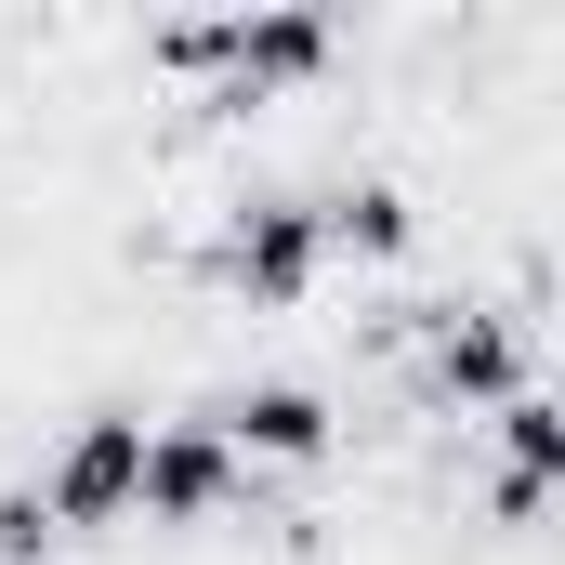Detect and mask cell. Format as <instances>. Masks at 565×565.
Segmentation results:
<instances>
[{
	"label": "cell",
	"mask_w": 565,
	"mask_h": 565,
	"mask_svg": "<svg viewBox=\"0 0 565 565\" xmlns=\"http://www.w3.org/2000/svg\"><path fill=\"white\" fill-rule=\"evenodd\" d=\"M145 53H158L171 79H198L211 119H250V106H277V93H316V79H329L342 13H316V0H224V13H171Z\"/></svg>",
	"instance_id": "6da1fadb"
},
{
	"label": "cell",
	"mask_w": 565,
	"mask_h": 565,
	"mask_svg": "<svg viewBox=\"0 0 565 565\" xmlns=\"http://www.w3.org/2000/svg\"><path fill=\"white\" fill-rule=\"evenodd\" d=\"M316 277H329V250H316V198H302V184H250V198L211 211V289H224V302L302 316Z\"/></svg>",
	"instance_id": "7a4b0ae2"
},
{
	"label": "cell",
	"mask_w": 565,
	"mask_h": 565,
	"mask_svg": "<svg viewBox=\"0 0 565 565\" xmlns=\"http://www.w3.org/2000/svg\"><path fill=\"white\" fill-rule=\"evenodd\" d=\"M395 342L422 355V408H460V422H487V408H513L540 382L526 369V316H487V302H408Z\"/></svg>",
	"instance_id": "3957f363"
},
{
	"label": "cell",
	"mask_w": 565,
	"mask_h": 565,
	"mask_svg": "<svg viewBox=\"0 0 565 565\" xmlns=\"http://www.w3.org/2000/svg\"><path fill=\"white\" fill-rule=\"evenodd\" d=\"M132 473H145V408H79L66 447H53V473H40L53 540L66 526H132Z\"/></svg>",
	"instance_id": "277c9868"
},
{
	"label": "cell",
	"mask_w": 565,
	"mask_h": 565,
	"mask_svg": "<svg viewBox=\"0 0 565 565\" xmlns=\"http://www.w3.org/2000/svg\"><path fill=\"white\" fill-rule=\"evenodd\" d=\"M237 500H250V473H237V447L198 422V408L184 422H145V473H132L145 526H224Z\"/></svg>",
	"instance_id": "5b68a950"
},
{
	"label": "cell",
	"mask_w": 565,
	"mask_h": 565,
	"mask_svg": "<svg viewBox=\"0 0 565 565\" xmlns=\"http://www.w3.org/2000/svg\"><path fill=\"white\" fill-rule=\"evenodd\" d=\"M198 422L237 447V473H302V460L342 447V408H329L316 382H237V395H211Z\"/></svg>",
	"instance_id": "8992f818"
},
{
	"label": "cell",
	"mask_w": 565,
	"mask_h": 565,
	"mask_svg": "<svg viewBox=\"0 0 565 565\" xmlns=\"http://www.w3.org/2000/svg\"><path fill=\"white\" fill-rule=\"evenodd\" d=\"M316 250L329 264H408L422 250V198L395 171H342V184H316Z\"/></svg>",
	"instance_id": "52a82bcc"
},
{
	"label": "cell",
	"mask_w": 565,
	"mask_h": 565,
	"mask_svg": "<svg viewBox=\"0 0 565 565\" xmlns=\"http://www.w3.org/2000/svg\"><path fill=\"white\" fill-rule=\"evenodd\" d=\"M487 422H500V513H513V526H540V500H553V473H565V408L526 382V395H513V408H487Z\"/></svg>",
	"instance_id": "ba28073f"
},
{
	"label": "cell",
	"mask_w": 565,
	"mask_h": 565,
	"mask_svg": "<svg viewBox=\"0 0 565 565\" xmlns=\"http://www.w3.org/2000/svg\"><path fill=\"white\" fill-rule=\"evenodd\" d=\"M0 565H53V513H40V487H0Z\"/></svg>",
	"instance_id": "9c48e42d"
}]
</instances>
